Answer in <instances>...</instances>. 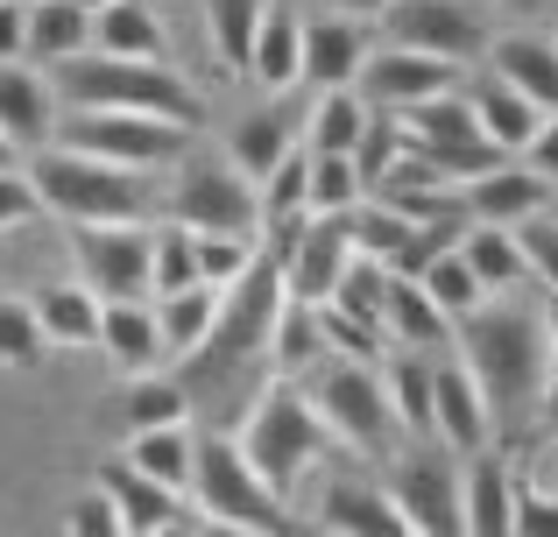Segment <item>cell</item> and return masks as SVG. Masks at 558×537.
<instances>
[{
    "mask_svg": "<svg viewBox=\"0 0 558 537\" xmlns=\"http://www.w3.org/2000/svg\"><path fill=\"white\" fill-rule=\"evenodd\" d=\"M460 368L474 375L481 403H488V425L537 417V389L551 375L537 312H523V304H481V312H466L460 318Z\"/></svg>",
    "mask_w": 558,
    "mask_h": 537,
    "instance_id": "cell-1",
    "label": "cell"
},
{
    "mask_svg": "<svg viewBox=\"0 0 558 537\" xmlns=\"http://www.w3.org/2000/svg\"><path fill=\"white\" fill-rule=\"evenodd\" d=\"M64 113H142V121H163L178 135L205 127V99L198 85H184L170 64H128V57H71V64L43 71Z\"/></svg>",
    "mask_w": 558,
    "mask_h": 537,
    "instance_id": "cell-2",
    "label": "cell"
},
{
    "mask_svg": "<svg viewBox=\"0 0 558 537\" xmlns=\"http://www.w3.org/2000/svg\"><path fill=\"white\" fill-rule=\"evenodd\" d=\"M283 269L269 263V255H255V269L241 276L233 290H219V318H213V332H205L198 346L178 361V389L184 396H198V389H227L233 375H247V368H262L269 361V332H276V318H283Z\"/></svg>",
    "mask_w": 558,
    "mask_h": 537,
    "instance_id": "cell-3",
    "label": "cell"
},
{
    "mask_svg": "<svg viewBox=\"0 0 558 537\" xmlns=\"http://www.w3.org/2000/svg\"><path fill=\"white\" fill-rule=\"evenodd\" d=\"M28 192L36 206H50L64 227H142L156 212V184L142 170H113L93 163V156H71V149H36L28 163Z\"/></svg>",
    "mask_w": 558,
    "mask_h": 537,
    "instance_id": "cell-4",
    "label": "cell"
},
{
    "mask_svg": "<svg viewBox=\"0 0 558 537\" xmlns=\"http://www.w3.org/2000/svg\"><path fill=\"white\" fill-rule=\"evenodd\" d=\"M233 446H241L247 474H255L269 496L290 502V488H298L304 474L332 453V431L318 425V411L304 403L298 382L269 375V382H262V396H255V411H247V425L233 431Z\"/></svg>",
    "mask_w": 558,
    "mask_h": 537,
    "instance_id": "cell-5",
    "label": "cell"
},
{
    "mask_svg": "<svg viewBox=\"0 0 558 537\" xmlns=\"http://www.w3.org/2000/svg\"><path fill=\"white\" fill-rule=\"evenodd\" d=\"M191 496H198V510L213 516V524L255 530V537H312V524H304L283 496H269V488L247 474V460H241L233 439H191Z\"/></svg>",
    "mask_w": 558,
    "mask_h": 537,
    "instance_id": "cell-6",
    "label": "cell"
},
{
    "mask_svg": "<svg viewBox=\"0 0 558 537\" xmlns=\"http://www.w3.org/2000/svg\"><path fill=\"white\" fill-rule=\"evenodd\" d=\"M163 220L184 227V234H233V241L262 234L255 184L213 149H184L178 156V178H170V192H163Z\"/></svg>",
    "mask_w": 558,
    "mask_h": 537,
    "instance_id": "cell-7",
    "label": "cell"
},
{
    "mask_svg": "<svg viewBox=\"0 0 558 537\" xmlns=\"http://www.w3.org/2000/svg\"><path fill=\"white\" fill-rule=\"evenodd\" d=\"M50 142L113 170H142V178H149V163H178L191 149V135H178L163 121H142V113H57Z\"/></svg>",
    "mask_w": 558,
    "mask_h": 537,
    "instance_id": "cell-8",
    "label": "cell"
},
{
    "mask_svg": "<svg viewBox=\"0 0 558 537\" xmlns=\"http://www.w3.org/2000/svg\"><path fill=\"white\" fill-rule=\"evenodd\" d=\"M304 403H312L318 425H326L332 439H347L354 453H389L396 417H389V396H381V375L375 368H354V361H318Z\"/></svg>",
    "mask_w": 558,
    "mask_h": 537,
    "instance_id": "cell-9",
    "label": "cell"
},
{
    "mask_svg": "<svg viewBox=\"0 0 558 537\" xmlns=\"http://www.w3.org/2000/svg\"><path fill=\"white\" fill-rule=\"evenodd\" d=\"M381 28H389V50H417V57H438V64H460V71L495 36L481 0H389Z\"/></svg>",
    "mask_w": 558,
    "mask_h": 537,
    "instance_id": "cell-10",
    "label": "cell"
},
{
    "mask_svg": "<svg viewBox=\"0 0 558 537\" xmlns=\"http://www.w3.org/2000/svg\"><path fill=\"white\" fill-rule=\"evenodd\" d=\"M64 248L99 304H149V227H64Z\"/></svg>",
    "mask_w": 558,
    "mask_h": 537,
    "instance_id": "cell-11",
    "label": "cell"
},
{
    "mask_svg": "<svg viewBox=\"0 0 558 537\" xmlns=\"http://www.w3.org/2000/svg\"><path fill=\"white\" fill-rule=\"evenodd\" d=\"M381 496L396 502V516H403L410 537H466L460 530V474H452V460L432 453V446L396 453Z\"/></svg>",
    "mask_w": 558,
    "mask_h": 537,
    "instance_id": "cell-12",
    "label": "cell"
},
{
    "mask_svg": "<svg viewBox=\"0 0 558 537\" xmlns=\"http://www.w3.org/2000/svg\"><path fill=\"white\" fill-rule=\"evenodd\" d=\"M452 85H460V64H438V57H417V50H368V64H361L354 78V99L368 113H410L424 107V99H446Z\"/></svg>",
    "mask_w": 558,
    "mask_h": 537,
    "instance_id": "cell-13",
    "label": "cell"
},
{
    "mask_svg": "<svg viewBox=\"0 0 558 537\" xmlns=\"http://www.w3.org/2000/svg\"><path fill=\"white\" fill-rule=\"evenodd\" d=\"M432 439L446 446V453H488V439H495V425H488V403H481V389H474V375L460 368V354H446V361H432Z\"/></svg>",
    "mask_w": 558,
    "mask_h": 537,
    "instance_id": "cell-14",
    "label": "cell"
},
{
    "mask_svg": "<svg viewBox=\"0 0 558 537\" xmlns=\"http://www.w3.org/2000/svg\"><path fill=\"white\" fill-rule=\"evenodd\" d=\"M347 263H354V248H347V227H340V220H304V227H298V248L283 255V297L304 304V312H318V304L340 290Z\"/></svg>",
    "mask_w": 558,
    "mask_h": 537,
    "instance_id": "cell-15",
    "label": "cell"
},
{
    "mask_svg": "<svg viewBox=\"0 0 558 537\" xmlns=\"http://www.w3.org/2000/svg\"><path fill=\"white\" fill-rule=\"evenodd\" d=\"M361 64H368V28L361 22H340V14L298 22V78H312L318 93H354Z\"/></svg>",
    "mask_w": 558,
    "mask_h": 537,
    "instance_id": "cell-16",
    "label": "cell"
},
{
    "mask_svg": "<svg viewBox=\"0 0 558 537\" xmlns=\"http://www.w3.org/2000/svg\"><path fill=\"white\" fill-rule=\"evenodd\" d=\"M545 206H551V184L537 178V170H523V163H495V170H481L474 184H460L466 227H523Z\"/></svg>",
    "mask_w": 558,
    "mask_h": 537,
    "instance_id": "cell-17",
    "label": "cell"
},
{
    "mask_svg": "<svg viewBox=\"0 0 558 537\" xmlns=\"http://www.w3.org/2000/svg\"><path fill=\"white\" fill-rule=\"evenodd\" d=\"M488 78H502L517 99H531L537 113H558V42L537 36V28H509V36H488Z\"/></svg>",
    "mask_w": 558,
    "mask_h": 537,
    "instance_id": "cell-18",
    "label": "cell"
},
{
    "mask_svg": "<svg viewBox=\"0 0 558 537\" xmlns=\"http://www.w3.org/2000/svg\"><path fill=\"white\" fill-rule=\"evenodd\" d=\"M57 113L64 107L36 64H0V142L8 149H50Z\"/></svg>",
    "mask_w": 558,
    "mask_h": 537,
    "instance_id": "cell-19",
    "label": "cell"
},
{
    "mask_svg": "<svg viewBox=\"0 0 558 537\" xmlns=\"http://www.w3.org/2000/svg\"><path fill=\"white\" fill-rule=\"evenodd\" d=\"M93 488L113 502V516H121V537H156L163 524H184V502L170 496V488L142 481V474L128 467V460H107Z\"/></svg>",
    "mask_w": 558,
    "mask_h": 537,
    "instance_id": "cell-20",
    "label": "cell"
},
{
    "mask_svg": "<svg viewBox=\"0 0 558 537\" xmlns=\"http://www.w3.org/2000/svg\"><path fill=\"white\" fill-rule=\"evenodd\" d=\"M99 57H128V64H170V28L156 14V0H113L93 14Z\"/></svg>",
    "mask_w": 558,
    "mask_h": 537,
    "instance_id": "cell-21",
    "label": "cell"
},
{
    "mask_svg": "<svg viewBox=\"0 0 558 537\" xmlns=\"http://www.w3.org/2000/svg\"><path fill=\"white\" fill-rule=\"evenodd\" d=\"M466 113H474L481 142H488V149L502 156V163H509V156H523V149H531L537 121H545V113H537L531 99H517L502 78H488V71H481V78H474V93H466Z\"/></svg>",
    "mask_w": 558,
    "mask_h": 537,
    "instance_id": "cell-22",
    "label": "cell"
},
{
    "mask_svg": "<svg viewBox=\"0 0 558 537\" xmlns=\"http://www.w3.org/2000/svg\"><path fill=\"white\" fill-rule=\"evenodd\" d=\"M93 50V14L71 8V0H28V22H22V64L36 57L43 71L71 64V57Z\"/></svg>",
    "mask_w": 558,
    "mask_h": 537,
    "instance_id": "cell-23",
    "label": "cell"
},
{
    "mask_svg": "<svg viewBox=\"0 0 558 537\" xmlns=\"http://www.w3.org/2000/svg\"><path fill=\"white\" fill-rule=\"evenodd\" d=\"M318 524L332 537H410L403 516H396V502L381 496V481H326Z\"/></svg>",
    "mask_w": 558,
    "mask_h": 537,
    "instance_id": "cell-24",
    "label": "cell"
},
{
    "mask_svg": "<svg viewBox=\"0 0 558 537\" xmlns=\"http://www.w3.org/2000/svg\"><path fill=\"white\" fill-rule=\"evenodd\" d=\"M509 502H517V481H509L502 453H474L460 474V530L466 537H509Z\"/></svg>",
    "mask_w": 558,
    "mask_h": 537,
    "instance_id": "cell-25",
    "label": "cell"
},
{
    "mask_svg": "<svg viewBox=\"0 0 558 537\" xmlns=\"http://www.w3.org/2000/svg\"><path fill=\"white\" fill-rule=\"evenodd\" d=\"M290 149H298V113H290V107H262V113H247V121L233 127L219 156H227V163L241 170L247 184H262Z\"/></svg>",
    "mask_w": 558,
    "mask_h": 537,
    "instance_id": "cell-26",
    "label": "cell"
},
{
    "mask_svg": "<svg viewBox=\"0 0 558 537\" xmlns=\"http://www.w3.org/2000/svg\"><path fill=\"white\" fill-rule=\"evenodd\" d=\"M28 318H36L43 346H99V297L78 283H43L36 297H28Z\"/></svg>",
    "mask_w": 558,
    "mask_h": 537,
    "instance_id": "cell-27",
    "label": "cell"
},
{
    "mask_svg": "<svg viewBox=\"0 0 558 537\" xmlns=\"http://www.w3.org/2000/svg\"><path fill=\"white\" fill-rule=\"evenodd\" d=\"M99 346H107V361L128 382H135V375H156V361H163L149 304H99Z\"/></svg>",
    "mask_w": 558,
    "mask_h": 537,
    "instance_id": "cell-28",
    "label": "cell"
},
{
    "mask_svg": "<svg viewBox=\"0 0 558 537\" xmlns=\"http://www.w3.org/2000/svg\"><path fill=\"white\" fill-rule=\"evenodd\" d=\"M460 263L481 283V297H502V290L531 283L523 248H517V234H509V227H466V234H460Z\"/></svg>",
    "mask_w": 558,
    "mask_h": 537,
    "instance_id": "cell-29",
    "label": "cell"
},
{
    "mask_svg": "<svg viewBox=\"0 0 558 537\" xmlns=\"http://www.w3.org/2000/svg\"><path fill=\"white\" fill-rule=\"evenodd\" d=\"M149 318H156V346H163V361H184L191 346L213 332V318H219V290L191 283V290H178V297H156V304H149Z\"/></svg>",
    "mask_w": 558,
    "mask_h": 537,
    "instance_id": "cell-30",
    "label": "cell"
},
{
    "mask_svg": "<svg viewBox=\"0 0 558 537\" xmlns=\"http://www.w3.org/2000/svg\"><path fill=\"white\" fill-rule=\"evenodd\" d=\"M241 78H255L262 93H290L298 85V14L269 8L255 28V42H247V71Z\"/></svg>",
    "mask_w": 558,
    "mask_h": 537,
    "instance_id": "cell-31",
    "label": "cell"
},
{
    "mask_svg": "<svg viewBox=\"0 0 558 537\" xmlns=\"http://www.w3.org/2000/svg\"><path fill=\"white\" fill-rule=\"evenodd\" d=\"M381 340H410L417 354H438V340H452V332L410 276H389V290H381Z\"/></svg>",
    "mask_w": 558,
    "mask_h": 537,
    "instance_id": "cell-32",
    "label": "cell"
},
{
    "mask_svg": "<svg viewBox=\"0 0 558 537\" xmlns=\"http://www.w3.org/2000/svg\"><path fill=\"white\" fill-rule=\"evenodd\" d=\"M113 417H121L128 439H135V431L184 425V417H191V396L178 389V375H135V382L121 389V403H113Z\"/></svg>",
    "mask_w": 558,
    "mask_h": 537,
    "instance_id": "cell-33",
    "label": "cell"
},
{
    "mask_svg": "<svg viewBox=\"0 0 558 537\" xmlns=\"http://www.w3.org/2000/svg\"><path fill=\"white\" fill-rule=\"evenodd\" d=\"M128 467H135L142 481H156V488H170V496H184V488H191V431H184V425L135 431V439H128Z\"/></svg>",
    "mask_w": 558,
    "mask_h": 537,
    "instance_id": "cell-34",
    "label": "cell"
},
{
    "mask_svg": "<svg viewBox=\"0 0 558 537\" xmlns=\"http://www.w3.org/2000/svg\"><path fill=\"white\" fill-rule=\"evenodd\" d=\"M381 396H389L396 425L432 439V354H396L389 368H381Z\"/></svg>",
    "mask_w": 558,
    "mask_h": 537,
    "instance_id": "cell-35",
    "label": "cell"
},
{
    "mask_svg": "<svg viewBox=\"0 0 558 537\" xmlns=\"http://www.w3.org/2000/svg\"><path fill=\"white\" fill-rule=\"evenodd\" d=\"M318 361H326L318 312H304V304H283V318H276V332H269V361H262V368L283 375V382H298V375L318 368Z\"/></svg>",
    "mask_w": 558,
    "mask_h": 537,
    "instance_id": "cell-36",
    "label": "cell"
},
{
    "mask_svg": "<svg viewBox=\"0 0 558 537\" xmlns=\"http://www.w3.org/2000/svg\"><path fill=\"white\" fill-rule=\"evenodd\" d=\"M361 178H354V163L347 156H304V212L312 220H340V212H354L361 206Z\"/></svg>",
    "mask_w": 558,
    "mask_h": 537,
    "instance_id": "cell-37",
    "label": "cell"
},
{
    "mask_svg": "<svg viewBox=\"0 0 558 537\" xmlns=\"http://www.w3.org/2000/svg\"><path fill=\"white\" fill-rule=\"evenodd\" d=\"M410 283H417L424 297H432V312L446 318V326H452V318H466V312H481V304H488V297H481V283H474V276H466L460 248L432 255V263H424L417 276H410Z\"/></svg>",
    "mask_w": 558,
    "mask_h": 537,
    "instance_id": "cell-38",
    "label": "cell"
},
{
    "mask_svg": "<svg viewBox=\"0 0 558 537\" xmlns=\"http://www.w3.org/2000/svg\"><path fill=\"white\" fill-rule=\"evenodd\" d=\"M304 127H312V156H354L361 127H368V107L354 93H318Z\"/></svg>",
    "mask_w": 558,
    "mask_h": 537,
    "instance_id": "cell-39",
    "label": "cell"
},
{
    "mask_svg": "<svg viewBox=\"0 0 558 537\" xmlns=\"http://www.w3.org/2000/svg\"><path fill=\"white\" fill-rule=\"evenodd\" d=\"M262 14H269V0H205V36L227 71H247V42H255Z\"/></svg>",
    "mask_w": 558,
    "mask_h": 537,
    "instance_id": "cell-40",
    "label": "cell"
},
{
    "mask_svg": "<svg viewBox=\"0 0 558 537\" xmlns=\"http://www.w3.org/2000/svg\"><path fill=\"white\" fill-rule=\"evenodd\" d=\"M262 241H233V234H191V269H198L205 290H233L247 269H255Z\"/></svg>",
    "mask_w": 558,
    "mask_h": 537,
    "instance_id": "cell-41",
    "label": "cell"
},
{
    "mask_svg": "<svg viewBox=\"0 0 558 537\" xmlns=\"http://www.w3.org/2000/svg\"><path fill=\"white\" fill-rule=\"evenodd\" d=\"M403 149H410V142H403V121H396V113H368L354 156H347V163H354V178H361V192H375V184L403 163Z\"/></svg>",
    "mask_w": 558,
    "mask_h": 537,
    "instance_id": "cell-42",
    "label": "cell"
},
{
    "mask_svg": "<svg viewBox=\"0 0 558 537\" xmlns=\"http://www.w3.org/2000/svg\"><path fill=\"white\" fill-rule=\"evenodd\" d=\"M381 290H389V269H375V263H347L340 290H332L326 304H332L340 318H354V326L381 332Z\"/></svg>",
    "mask_w": 558,
    "mask_h": 537,
    "instance_id": "cell-43",
    "label": "cell"
},
{
    "mask_svg": "<svg viewBox=\"0 0 558 537\" xmlns=\"http://www.w3.org/2000/svg\"><path fill=\"white\" fill-rule=\"evenodd\" d=\"M191 283H198V269H191V234L184 227H156L149 234V290L156 297H178Z\"/></svg>",
    "mask_w": 558,
    "mask_h": 537,
    "instance_id": "cell-44",
    "label": "cell"
},
{
    "mask_svg": "<svg viewBox=\"0 0 558 537\" xmlns=\"http://www.w3.org/2000/svg\"><path fill=\"white\" fill-rule=\"evenodd\" d=\"M255 206H262V220H269V227L276 220H304V156L298 149H290L283 163L255 184Z\"/></svg>",
    "mask_w": 558,
    "mask_h": 537,
    "instance_id": "cell-45",
    "label": "cell"
},
{
    "mask_svg": "<svg viewBox=\"0 0 558 537\" xmlns=\"http://www.w3.org/2000/svg\"><path fill=\"white\" fill-rule=\"evenodd\" d=\"M36 361H43V332H36V318H28V304L0 297V368L28 375Z\"/></svg>",
    "mask_w": 558,
    "mask_h": 537,
    "instance_id": "cell-46",
    "label": "cell"
},
{
    "mask_svg": "<svg viewBox=\"0 0 558 537\" xmlns=\"http://www.w3.org/2000/svg\"><path fill=\"white\" fill-rule=\"evenodd\" d=\"M318 340H326V346H332L340 361H354V368H375V361H381V346H389L381 332L354 326V318H340L332 304H318Z\"/></svg>",
    "mask_w": 558,
    "mask_h": 537,
    "instance_id": "cell-47",
    "label": "cell"
},
{
    "mask_svg": "<svg viewBox=\"0 0 558 537\" xmlns=\"http://www.w3.org/2000/svg\"><path fill=\"white\" fill-rule=\"evenodd\" d=\"M509 234H517V248H523V269L545 276V290L558 297V220H545V212H537V220L509 227Z\"/></svg>",
    "mask_w": 558,
    "mask_h": 537,
    "instance_id": "cell-48",
    "label": "cell"
},
{
    "mask_svg": "<svg viewBox=\"0 0 558 537\" xmlns=\"http://www.w3.org/2000/svg\"><path fill=\"white\" fill-rule=\"evenodd\" d=\"M509 537H558V496H537V488L517 481V502H509Z\"/></svg>",
    "mask_w": 558,
    "mask_h": 537,
    "instance_id": "cell-49",
    "label": "cell"
},
{
    "mask_svg": "<svg viewBox=\"0 0 558 537\" xmlns=\"http://www.w3.org/2000/svg\"><path fill=\"white\" fill-rule=\"evenodd\" d=\"M64 537H121V516H113V502L99 496V488H85L64 510Z\"/></svg>",
    "mask_w": 558,
    "mask_h": 537,
    "instance_id": "cell-50",
    "label": "cell"
},
{
    "mask_svg": "<svg viewBox=\"0 0 558 537\" xmlns=\"http://www.w3.org/2000/svg\"><path fill=\"white\" fill-rule=\"evenodd\" d=\"M523 170H537V178L558 192V113H545V121H537L531 149H523Z\"/></svg>",
    "mask_w": 558,
    "mask_h": 537,
    "instance_id": "cell-51",
    "label": "cell"
},
{
    "mask_svg": "<svg viewBox=\"0 0 558 537\" xmlns=\"http://www.w3.org/2000/svg\"><path fill=\"white\" fill-rule=\"evenodd\" d=\"M36 192H28V178L22 170H0V227H22V220H36Z\"/></svg>",
    "mask_w": 558,
    "mask_h": 537,
    "instance_id": "cell-52",
    "label": "cell"
},
{
    "mask_svg": "<svg viewBox=\"0 0 558 537\" xmlns=\"http://www.w3.org/2000/svg\"><path fill=\"white\" fill-rule=\"evenodd\" d=\"M22 22L28 0H0V64H22Z\"/></svg>",
    "mask_w": 558,
    "mask_h": 537,
    "instance_id": "cell-53",
    "label": "cell"
},
{
    "mask_svg": "<svg viewBox=\"0 0 558 537\" xmlns=\"http://www.w3.org/2000/svg\"><path fill=\"white\" fill-rule=\"evenodd\" d=\"M537 332H545V361L558 368V297L545 290V304H537Z\"/></svg>",
    "mask_w": 558,
    "mask_h": 537,
    "instance_id": "cell-54",
    "label": "cell"
},
{
    "mask_svg": "<svg viewBox=\"0 0 558 537\" xmlns=\"http://www.w3.org/2000/svg\"><path fill=\"white\" fill-rule=\"evenodd\" d=\"M340 22H361V14H389V0H332Z\"/></svg>",
    "mask_w": 558,
    "mask_h": 537,
    "instance_id": "cell-55",
    "label": "cell"
},
{
    "mask_svg": "<svg viewBox=\"0 0 558 537\" xmlns=\"http://www.w3.org/2000/svg\"><path fill=\"white\" fill-rule=\"evenodd\" d=\"M537 417H545V425L558 431V368L545 375V389H537Z\"/></svg>",
    "mask_w": 558,
    "mask_h": 537,
    "instance_id": "cell-56",
    "label": "cell"
},
{
    "mask_svg": "<svg viewBox=\"0 0 558 537\" xmlns=\"http://www.w3.org/2000/svg\"><path fill=\"white\" fill-rule=\"evenodd\" d=\"M191 537H255V530H233V524H213V516H205V524H191Z\"/></svg>",
    "mask_w": 558,
    "mask_h": 537,
    "instance_id": "cell-57",
    "label": "cell"
},
{
    "mask_svg": "<svg viewBox=\"0 0 558 537\" xmlns=\"http://www.w3.org/2000/svg\"><path fill=\"white\" fill-rule=\"evenodd\" d=\"M495 8H509V14H545L551 0H495Z\"/></svg>",
    "mask_w": 558,
    "mask_h": 537,
    "instance_id": "cell-58",
    "label": "cell"
},
{
    "mask_svg": "<svg viewBox=\"0 0 558 537\" xmlns=\"http://www.w3.org/2000/svg\"><path fill=\"white\" fill-rule=\"evenodd\" d=\"M71 8H85V14H99V8H113V0H71Z\"/></svg>",
    "mask_w": 558,
    "mask_h": 537,
    "instance_id": "cell-59",
    "label": "cell"
},
{
    "mask_svg": "<svg viewBox=\"0 0 558 537\" xmlns=\"http://www.w3.org/2000/svg\"><path fill=\"white\" fill-rule=\"evenodd\" d=\"M156 537H191V524H163V530H156Z\"/></svg>",
    "mask_w": 558,
    "mask_h": 537,
    "instance_id": "cell-60",
    "label": "cell"
},
{
    "mask_svg": "<svg viewBox=\"0 0 558 537\" xmlns=\"http://www.w3.org/2000/svg\"><path fill=\"white\" fill-rule=\"evenodd\" d=\"M0 170H14V149H8V142H0Z\"/></svg>",
    "mask_w": 558,
    "mask_h": 537,
    "instance_id": "cell-61",
    "label": "cell"
}]
</instances>
